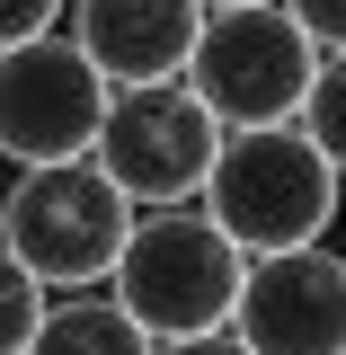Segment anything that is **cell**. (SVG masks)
<instances>
[{
	"instance_id": "obj_2",
	"label": "cell",
	"mask_w": 346,
	"mask_h": 355,
	"mask_svg": "<svg viewBox=\"0 0 346 355\" xmlns=\"http://www.w3.org/2000/svg\"><path fill=\"white\" fill-rule=\"evenodd\" d=\"M240 275H249V258L205 222V205H151V214H133L125 249L107 266V293L125 302V320L151 347H169V338L231 329Z\"/></svg>"
},
{
	"instance_id": "obj_10",
	"label": "cell",
	"mask_w": 346,
	"mask_h": 355,
	"mask_svg": "<svg viewBox=\"0 0 346 355\" xmlns=\"http://www.w3.org/2000/svg\"><path fill=\"white\" fill-rule=\"evenodd\" d=\"M293 125L320 142V160L346 178V53H320V71H311V89H302V116Z\"/></svg>"
},
{
	"instance_id": "obj_3",
	"label": "cell",
	"mask_w": 346,
	"mask_h": 355,
	"mask_svg": "<svg viewBox=\"0 0 346 355\" xmlns=\"http://www.w3.org/2000/svg\"><path fill=\"white\" fill-rule=\"evenodd\" d=\"M133 231V205L98 178V160H44L18 169L0 196V249L36 275L44 293H89Z\"/></svg>"
},
{
	"instance_id": "obj_15",
	"label": "cell",
	"mask_w": 346,
	"mask_h": 355,
	"mask_svg": "<svg viewBox=\"0 0 346 355\" xmlns=\"http://www.w3.org/2000/svg\"><path fill=\"white\" fill-rule=\"evenodd\" d=\"M196 9H240V0H196Z\"/></svg>"
},
{
	"instance_id": "obj_6",
	"label": "cell",
	"mask_w": 346,
	"mask_h": 355,
	"mask_svg": "<svg viewBox=\"0 0 346 355\" xmlns=\"http://www.w3.org/2000/svg\"><path fill=\"white\" fill-rule=\"evenodd\" d=\"M107 116V80L62 27L27 44H0V160L44 169V160H89V133Z\"/></svg>"
},
{
	"instance_id": "obj_1",
	"label": "cell",
	"mask_w": 346,
	"mask_h": 355,
	"mask_svg": "<svg viewBox=\"0 0 346 355\" xmlns=\"http://www.w3.org/2000/svg\"><path fill=\"white\" fill-rule=\"evenodd\" d=\"M346 178L320 160L302 125H240L214 142V169L196 187V205L240 258H275V249H311L338 222Z\"/></svg>"
},
{
	"instance_id": "obj_12",
	"label": "cell",
	"mask_w": 346,
	"mask_h": 355,
	"mask_svg": "<svg viewBox=\"0 0 346 355\" xmlns=\"http://www.w3.org/2000/svg\"><path fill=\"white\" fill-rule=\"evenodd\" d=\"M275 9L311 36V53H346V0H275Z\"/></svg>"
},
{
	"instance_id": "obj_9",
	"label": "cell",
	"mask_w": 346,
	"mask_h": 355,
	"mask_svg": "<svg viewBox=\"0 0 346 355\" xmlns=\"http://www.w3.org/2000/svg\"><path fill=\"white\" fill-rule=\"evenodd\" d=\"M27 355H151V338L125 320L116 293H44Z\"/></svg>"
},
{
	"instance_id": "obj_11",
	"label": "cell",
	"mask_w": 346,
	"mask_h": 355,
	"mask_svg": "<svg viewBox=\"0 0 346 355\" xmlns=\"http://www.w3.org/2000/svg\"><path fill=\"white\" fill-rule=\"evenodd\" d=\"M36 320H44V284L9 258V249H0V355H27Z\"/></svg>"
},
{
	"instance_id": "obj_13",
	"label": "cell",
	"mask_w": 346,
	"mask_h": 355,
	"mask_svg": "<svg viewBox=\"0 0 346 355\" xmlns=\"http://www.w3.org/2000/svg\"><path fill=\"white\" fill-rule=\"evenodd\" d=\"M44 27H62V0H0V44H27Z\"/></svg>"
},
{
	"instance_id": "obj_8",
	"label": "cell",
	"mask_w": 346,
	"mask_h": 355,
	"mask_svg": "<svg viewBox=\"0 0 346 355\" xmlns=\"http://www.w3.org/2000/svg\"><path fill=\"white\" fill-rule=\"evenodd\" d=\"M62 36L89 53V71L107 89L133 80H178L187 71V44H196V0H62Z\"/></svg>"
},
{
	"instance_id": "obj_7",
	"label": "cell",
	"mask_w": 346,
	"mask_h": 355,
	"mask_svg": "<svg viewBox=\"0 0 346 355\" xmlns=\"http://www.w3.org/2000/svg\"><path fill=\"white\" fill-rule=\"evenodd\" d=\"M231 338L249 355H346V249L311 240V249L249 258Z\"/></svg>"
},
{
	"instance_id": "obj_14",
	"label": "cell",
	"mask_w": 346,
	"mask_h": 355,
	"mask_svg": "<svg viewBox=\"0 0 346 355\" xmlns=\"http://www.w3.org/2000/svg\"><path fill=\"white\" fill-rule=\"evenodd\" d=\"M151 355H249L231 329H205V338H169V347H151Z\"/></svg>"
},
{
	"instance_id": "obj_4",
	"label": "cell",
	"mask_w": 346,
	"mask_h": 355,
	"mask_svg": "<svg viewBox=\"0 0 346 355\" xmlns=\"http://www.w3.org/2000/svg\"><path fill=\"white\" fill-rule=\"evenodd\" d=\"M311 71H320V53H311L302 27L275 0H240V9H205L196 18V44H187L178 80L205 98V116L222 133H240V125H293Z\"/></svg>"
},
{
	"instance_id": "obj_5",
	"label": "cell",
	"mask_w": 346,
	"mask_h": 355,
	"mask_svg": "<svg viewBox=\"0 0 346 355\" xmlns=\"http://www.w3.org/2000/svg\"><path fill=\"white\" fill-rule=\"evenodd\" d=\"M214 142H222V125L205 116V98L187 80H133V89H107L89 160L125 205L151 214V205H196V187L214 169Z\"/></svg>"
}]
</instances>
